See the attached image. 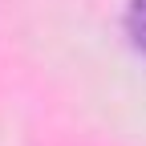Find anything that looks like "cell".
<instances>
[{"mask_svg": "<svg viewBox=\"0 0 146 146\" xmlns=\"http://www.w3.org/2000/svg\"><path fill=\"white\" fill-rule=\"evenodd\" d=\"M126 29H130V41L146 53V0H134L130 16H126Z\"/></svg>", "mask_w": 146, "mask_h": 146, "instance_id": "obj_1", "label": "cell"}]
</instances>
